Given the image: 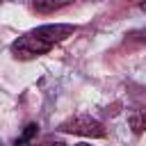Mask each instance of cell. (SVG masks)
<instances>
[{
    "label": "cell",
    "instance_id": "6da1fadb",
    "mask_svg": "<svg viewBox=\"0 0 146 146\" xmlns=\"http://www.w3.org/2000/svg\"><path fill=\"white\" fill-rule=\"evenodd\" d=\"M59 132L80 135V137H105V128L100 121L91 119L89 114H75L59 123Z\"/></svg>",
    "mask_w": 146,
    "mask_h": 146
},
{
    "label": "cell",
    "instance_id": "7a4b0ae2",
    "mask_svg": "<svg viewBox=\"0 0 146 146\" xmlns=\"http://www.w3.org/2000/svg\"><path fill=\"white\" fill-rule=\"evenodd\" d=\"M50 48H52V43L43 41V39L36 36L34 32H27V34L18 36V39L11 43V55H14L16 59H32V57L46 55Z\"/></svg>",
    "mask_w": 146,
    "mask_h": 146
},
{
    "label": "cell",
    "instance_id": "3957f363",
    "mask_svg": "<svg viewBox=\"0 0 146 146\" xmlns=\"http://www.w3.org/2000/svg\"><path fill=\"white\" fill-rule=\"evenodd\" d=\"M75 25H71V23H48V25H39V27H34L32 32L36 34V36H41L43 41H48V43H59V41H64V39H68V36H73L75 34Z\"/></svg>",
    "mask_w": 146,
    "mask_h": 146
},
{
    "label": "cell",
    "instance_id": "277c9868",
    "mask_svg": "<svg viewBox=\"0 0 146 146\" xmlns=\"http://www.w3.org/2000/svg\"><path fill=\"white\" fill-rule=\"evenodd\" d=\"M73 0H32V7L39 11V14H52L66 5H71Z\"/></svg>",
    "mask_w": 146,
    "mask_h": 146
},
{
    "label": "cell",
    "instance_id": "5b68a950",
    "mask_svg": "<svg viewBox=\"0 0 146 146\" xmlns=\"http://www.w3.org/2000/svg\"><path fill=\"white\" fill-rule=\"evenodd\" d=\"M128 123H130V128H132V132H144L146 130V107H139V110H135V112H130L128 114Z\"/></svg>",
    "mask_w": 146,
    "mask_h": 146
},
{
    "label": "cell",
    "instance_id": "8992f818",
    "mask_svg": "<svg viewBox=\"0 0 146 146\" xmlns=\"http://www.w3.org/2000/svg\"><path fill=\"white\" fill-rule=\"evenodd\" d=\"M36 132H39V125L36 123H27L25 128H23V132L16 137V146H21V144H27V141H32L34 137H36Z\"/></svg>",
    "mask_w": 146,
    "mask_h": 146
},
{
    "label": "cell",
    "instance_id": "52a82bcc",
    "mask_svg": "<svg viewBox=\"0 0 146 146\" xmlns=\"http://www.w3.org/2000/svg\"><path fill=\"white\" fill-rule=\"evenodd\" d=\"M141 9H144V11H146V0H144V2H141Z\"/></svg>",
    "mask_w": 146,
    "mask_h": 146
}]
</instances>
